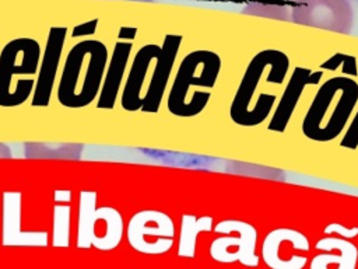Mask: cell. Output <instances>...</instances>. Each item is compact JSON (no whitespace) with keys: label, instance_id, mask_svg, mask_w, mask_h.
Masks as SVG:
<instances>
[{"label":"cell","instance_id":"7a4b0ae2","mask_svg":"<svg viewBox=\"0 0 358 269\" xmlns=\"http://www.w3.org/2000/svg\"><path fill=\"white\" fill-rule=\"evenodd\" d=\"M88 227L80 228V245L94 244L99 249H110L117 245L122 235V220L115 210H98Z\"/></svg>","mask_w":358,"mask_h":269},{"label":"cell","instance_id":"6da1fadb","mask_svg":"<svg viewBox=\"0 0 358 269\" xmlns=\"http://www.w3.org/2000/svg\"><path fill=\"white\" fill-rule=\"evenodd\" d=\"M173 233V224L166 214L141 212L130 220L127 237L133 248L147 254H159L169 249Z\"/></svg>","mask_w":358,"mask_h":269}]
</instances>
